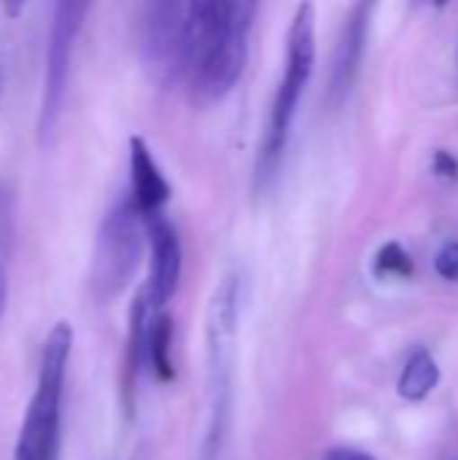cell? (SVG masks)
Returning <instances> with one entry per match:
<instances>
[{"label":"cell","instance_id":"1","mask_svg":"<svg viewBox=\"0 0 458 460\" xmlns=\"http://www.w3.org/2000/svg\"><path fill=\"white\" fill-rule=\"evenodd\" d=\"M259 5L248 0L186 3L184 78L197 105L221 102L240 81Z\"/></svg>","mask_w":458,"mask_h":460},{"label":"cell","instance_id":"9","mask_svg":"<svg viewBox=\"0 0 458 460\" xmlns=\"http://www.w3.org/2000/svg\"><path fill=\"white\" fill-rule=\"evenodd\" d=\"M170 183L162 172V167L157 164L151 148L146 146V140L140 135L130 137V202L138 210V216L146 221L165 216V205L170 202Z\"/></svg>","mask_w":458,"mask_h":460},{"label":"cell","instance_id":"18","mask_svg":"<svg viewBox=\"0 0 458 460\" xmlns=\"http://www.w3.org/2000/svg\"><path fill=\"white\" fill-rule=\"evenodd\" d=\"M324 460H375L370 453L364 450H356V447H332L327 450Z\"/></svg>","mask_w":458,"mask_h":460},{"label":"cell","instance_id":"13","mask_svg":"<svg viewBox=\"0 0 458 460\" xmlns=\"http://www.w3.org/2000/svg\"><path fill=\"white\" fill-rule=\"evenodd\" d=\"M437 383H440V367H437L435 356L421 348L408 358L402 377L397 383V391L408 402H424L437 388Z\"/></svg>","mask_w":458,"mask_h":460},{"label":"cell","instance_id":"8","mask_svg":"<svg viewBox=\"0 0 458 460\" xmlns=\"http://www.w3.org/2000/svg\"><path fill=\"white\" fill-rule=\"evenodd\" d=\"M146 248H148V283L143 288V299L151 313H162L173 299L184 272L181 237L178 229L167 221V216H157L146 221Z\"/></svg>","mask_w":458,"mask_h":460},{"label":"cell","instance_id":"3","mask_svg":"<svg viewBox=\"0 0 458 460\" xmlns=\"http://www.w3.org/2000/svg\"><path fill=\"white\" fill-rule=\"evenodd\" d=\"M73 350V326L67 321H57L49 332L35 391L27 404L16 445L13 460H57L62 442V396H65V375Z\"/></svg>","mask_w":458,"mask_h":460},{"label":"cell","instance_id":"15","mask_svg":"<svg viewBox=\"0 0 458 460\" xmlns=\"http://www.w3.org/2000/svg\"><path fill=\"white\" fill-rule=\"evenodd\" d=\"M378 278H408L413 275V259L400 243H386L375 256Z\"/></svg>","mask_w":458,"mask_h":460},{"label":"cell","instance_id":"16","mask_svg":"<svg viewBox=\"0 0 458 460\" xmlns=\"http://www.w3.org/2000/svg\"><path fill=\"white\" fill-rule=\"evenodd\" d=\"M435 272H437L443 280L458 283V240L445 243V245L437 251V256H435Z\"/></svg>","mask_w":458,"mask_h":460},{"label":"cell","instance_id":"17","mask_svg":"<svg viewBox=\"0 0 458 460\" xmlns=\"http://www.w3.org/2000/svg\"><path fill=\"white\" fill-rule=\"evenodd\" d=\"M435 170L437 175H448V178H456L458 175V162L454 159L451 151H437L435 154Z\"/></svg>","mask_w":458,"mask_h":460},{"label":"cell","instance_id":"14","mask_svg":"<svg viewBox=\"0 0 458 460\" xmlns=\"http://www.w3.org/2000/svg\"><path fill=\"white\" fill-rule=\"evenodd\" d=\"M13 224H16V194L11 183L0 181V315L8 302V267L13 251Z\"/></svg>","mask_w":458,"mask_h":460},{"label":"cell","instance_id":"11","mask_svg":"<svg viewBox=\"0 0 458 460\" xmlns=\"http://www.w3.org/2000/svg\"><path fill=\"white\" fill-rule=\"evenodd\" d=\"M146 323H148V305L143 294L135 296L127 318V345H124V399L127 407L135 404V385L140 369L146 364Z\"/></svg>","mask_w":458,"mask_h":460},{"label":"cell","instance_id":"4","mask_svg":"<svg viewBox=\"0 0 458 460\" xmlns=\"http://www.w3.org/2000/svg\"><path fill=\"white\" fill-rule=\"evenodd\" d=\"M143 253H146V224L132 208L130 197L121 194L105 210L103 224L97 229V243L89 270L92 296L100 305L119 299L130 288L135 272L140 270Z\"/></svg>","mask_w":458,"mask_h":460},{"label":"cell","instance_id":"5","mask_svg":"<svg viewBox=\"0 0 458 460\" xmlns=\"http://www.w3.org/2000/svg\"><path fill=\"white\" fill-rule=\"evenodd\" d=\"M240 302H243V280L238 272L227 275L208 305L205 315V337H208V372H211V442L224 426L227 396H229V377L235 361V342H238V321H240Z\"/></svg>","mask_w":458,"mask_h":460},{"label":"cell","instance_id":"12","mask_svg":"<svg viewBox=\"0 0 458 460\" xmlns=\"http://www.w3.org/2000/svg\"><path fill=\"white\" fill-rule=\"evenodd\" d=\"M173 318L162 313L148 310V323H146V364L151 367V375L159 383H170L175 369H173Z\"/></svg>","mask_w":458,"mask_h":460},{"label":"cell","instance_id":"6","mask_svg":"<svg viewBox=\"0 0 458 460\" xmlns=\"http://www.w3.org/2000/svg\"><path fill=\"white\" fill-rule=\"evenodd\" d=\"M86 13H89V3H76V0L57 3L51 13L46 67H43V92H40V108H38V140L43 148L54 140V132L65 108L73 51H76V40H78Z\"/></svg>","mask_w":458,"mask_h":460},{"label":"cell","instance_id":"7","mask_svg":"<svg viewBox=\"0 0 458 460\" xmlns=\"http://www.w3.org/2000/svg\"><path fill=\"white\" fill-rule=\"evenodd\" d=\"M138 49L151 81L159 86H173L181 81L186 49V3H143L138 8Z\"/></svg>","mask_w":458,"mask_h":460},{"label":"cell","instance_id":"10","mask_svg":"<svg viewBox=\"0 0 458 460\" xmlns=\"http://www.w3.org/2000/svg\"><path fill=\"white\" fill-rule=\"evenodd\" d=\"M370 11H373V5L362 3V5H354L348 19H346L343 35L337 40V49H335L332 73H329V102L332 105H340L356 81L359 62L364 54L367 27H370Z\"/></svg>","mask_w":458,"mask_h":460},{"label":"cell","instance_id":"2","mask_svg":"<svg viewBox=\"0 0 458 460\" xmlns=\"http://www.w3.org/2000/svg\"><path fill=\"white\" fill-rule=\"evenodd\" d=\"M313 65H316V8L310 3L297 5L292 27H289V38H286V65H283V75L278 81L273 105H270V119H267V129L259 146V159H256V186L265 189L286 154L289 146V135H292V124L300 108V100L305 94V86L313 75Z\"/></svg>","mask_w":458,"mask_h":460}]
</instances>
